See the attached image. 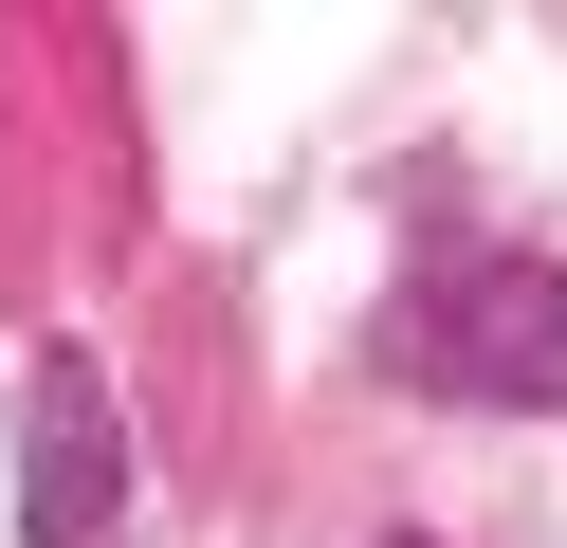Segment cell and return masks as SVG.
I'll return each instance as SVG.
<instances>
[{"mask_svg":"<svg viewBox=\"0 0 567 548\" xmlns=\"http://www.w3.org/2000/svg\"><path fill=\"white\" fill-rule=\"evenodd\" d=\"M384 365L457 402H567V275L549 256H440L384 329Z\"/></svg>","mask_w":567,"mask_h":548,"instance_id":"1","label":"cell"},{"mask_svg":"<svg viewBox=\"0 0 567 548\" xmlns=\"http://www.w3.org/2000/svg\"><path fill=\"white\" fill-rule=\"evenodd\" d=\"M128 530V421H111V365L38 348L19 365V548H111Z\"/></svg>","mask_w":567,"mask_h":548,"instance_id":"2","label":"cell"}]
</instances>
